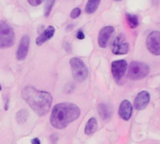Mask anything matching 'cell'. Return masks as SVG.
I'll use <instances>...</instances> for the list:
<instances>
[{"label": "cell", "mask_w": 160, "mask_h": 144, "mask_svg": "<svg viewBox=\"0 0 160 144\" xmlns=\"http://www.w3.org/2000/svg\"><path fill=\"white\" fill-rule=\"evenodd\" d=\"M22 97L39 116L47 114L53 101L52 95L49 92L39 91L31 86L22 90Z\"/></svg>", "instance_id": "cell-1"}, {"label": "cell", "mask_w": 160, "mask_h": 144, "mask_svg": "<svg viewBox=\"0 0 160 144\" xmlns=\"http://www.w3.org/2000/svg\"><path fill=\"white\" fill-rule=\"evenodd\" d=\"M80 116L79 107L72 103H60L54 107L50 122L54 128L63 129Z\"/></svg>", "instance_id": "cell-2"}, {"label": "cell", "mask_w": 160, "mask_h": 144, "mask_svg": "<svg viewBox=\"0 0 160 144\" xmlns=\"http://www.w3.org/2000/svg\"><path fill=\"white\" fill-rule=\"evenodd\" d=\"M70 65L73 78L78 82H83L87 79L89 71L84 63V61L79 57H72L70 60Z\"/></svg>", "instance_id": "cell-3"}, {"label": "cell", "mask_w": 160, "mask_h": 144, "mask_svg": "<svg viewBox=\"0 0 160 144\" xmlns=\"http://www.w3.org/2000/svg\"><path fill=\"white\" fill-rule=\"evenodd\" d=\"M14 31L12 27L6 22L0 23V48L5 49L14 44Z\"/></svg>", "instance_id": "cell-4"}, {"label": "cell", "mask_w": 160, "mask_h": 144, "mask_svg": "<svg viewBox=\"0 0 160 144\" xmlns=\"http://www.w3.org/2000/svg\"><path fill=\"white\" fill-rule=\"evenodd\" d=\"M149 74V67L147 64L138 61H133L129 65L128 77L133 80H139L147 77Z\"/></svg>", "instance_id": "cell-5"}, {"label": "cell", "mask_w": 160, "mask_h": 144, "mask_svg": "<svg viewBox=\"0 0 160 144\" xmlns=\"http://www.w3.org/2000/svg\"><path fill=\"white\" fill-rule=\"evenodd\" d=\"M146 47L152 55H160V31H152L148 35L146 39Z\"/></svg>", "instance_id": "cell-6"}, {"label": "cell", "mask_w": 160, "mask_h": 144, "mask_svg": "<svg viewBox=\"0 0 160 144\" xmlns=\"http://www.w3.org/2000/svg\"><path fill=\"white\" fill-rule=\"evenodd\" d=\"M111 51L115 55H125L129 51V43L123 34L118 35L111 44Z\"/></svg>", "instance_id": "cell-7"}, {"label": "cell", "mask_w": 160, "mask_h": 144, "mask_svg": "<svg viewBox=\"0 0 160 144\" xmlns=\"http://www.w3.org/2000/svg\"><path fill=\"white\" fill-rule=\"evenodd\" d=\"M127 62L123 59L121 60H115L111 64V72H112V76L115 80L119 81L124 76L125 72L127 70Z\"/></svg>", "instance_id": "cell-8"}, {"label": "cell", "mask_w": 160, "mask_h": 144, "mask_svg": "<svg viewBox=\"0 0 160 144\" xmlns=\"http://www.w3.org/2000/svg\"><path fill=\"white\" fill-rule=\"evenodd\" d=\"M114 33V27L111 26H108L103 27L98 35V44L101 48H106L108 46V43Z\"/></svg>", "instance_id": "cell-9"}, {"label": "cell", "mask_w": 160, "mask_h": 144, "mask_svg": "<svg viewBox=\"0 0 160 144\" xmlns=\"http://www.w3.org/2000/svg\"><path fill=\"white\" fill-rule=\"evenodd\" d=\"M29 43H30L29 37L28 35H25L21 39L18 49H17V52H16V58L18 60H24L27 57L28 52V49H29Z\"/></svg>", "instance_id": "cell-10"}, {"label": "cell", "mask_w": 160, "mask_h": 144, "mask_svg": "<svg viewBox=\"0 0 160 144\" xmlns=\"http://www.w3.org/2000/svg\"><path fill=\"white\" fill-rule=\"evenodd\" d=\"M149 102H150V93L146 91H142L135 98L134 107L137 110H143L147 107Z\"/></svg>", "instance_id": "cell-11"}, {"label": "cell", "mask_w": 160, "mask_h": 144, "mask_svg": "<svg viewBox=\"0 0 160 144\" xmlns=\"http://www.w3.org/2000/svg\"><path fill=\"white\" fill-rule=\"evenodd\" d=\"M132 111H133V106L128 100H124L121 103L119 107V116L122 120L129 121L132 116Z\"/></svg>", "instance_id": "cell-12"}, {"label": "cell", "mask_w": 160, "mask_h": 144, "mask_svg": "<svg viewBox=\"0 0 160 144\" xmlns=\"http://www.w3.org/2000/svg\"><path fill=\"white\" fill-rule=\"evenodd\" d=\"M55 31H56V29H55V27H52V26H50V27H48L37 39H36V44L37 45H42L45 42H47V41H49L53 36H54V34H55Z\"/></svg>", "instance_id": "cell-13"}, {"label": "cell", "mask_w": 160, "mask_h": 144, "mask_svg": "<svg viewBox=\"0 0 160 144\" xmlns=\"http://www.w3.org/2000/svg\"><path fill=\"white\" fill-rule=\"evenodd\" d=\"M98 113H99L100 117L102 118V120H104V121L108 120L111 117V110H110L109 107L104 103H102L98 106Z\"/></svg>", "instance_id": "cell-14"}, {"label": "cell", "mask_w": 160, "mask_h": 144, "mask_svg": "<svg viewBox=\"0 0 160 144\" xmlns=\"http://www.w3.org/2000/svg\"><path fill=\"white\" fill-rule=\"evenodd\" d=\"M97 127H98L97 120L95 118H91L88 121V122L86 123V126H85V134H87V135H92L97 130Z\"/></svg>", "instance_id": "cell-15"}, {"label": "cell", "mask_w": 160, "mask_h": 144, "mask_svg": "<svg viewBox=\"0 0 160 144\" xmlns=\"http://www.w3.org/2000/svg\"><path fill=\"white\" fill-rule=\"evenodd\" d=\"M100 2H101V0H88L87 5H86V9H85L86 12L88 14L94 13L98 9Z\"/></svg>", "instance_id": "cell-16"}, {"label": "cell", "mask_w": 160, "mask_h": 144, "mask_svg": "<svg viewBox=\"0 0 160 144\" xmlns=\"http://www.w3.org/2000/svg\"><path fill=\"white\" fill-rule=\"evenodd\" d=\"M15 119H16V122L18 124H24L28 119V111L27 109L19 110L15 116Z\"/></svg>", "instance_id": "cell-17"}, {"label": "cell", "mask_w": 160, "mask_h": 144, "mask_svg": "<svg viewBox=\"0 0 160 144\" xmlns=\"http://www.w3.org/2000/svg\"><path fill=\"white\" fill-rule=\"evenodd\" d=\"M125 18H126V21H127V24L129 25V27L131 28H136L138 26V16L130 14V13H126L125 14Z\"/></svg>", "instance_id": "cell-18"}, {"label": "cell", "mask_w": 160, "mask_h": 144, "mask_svg": "<svg viewBox=\"0 0 160 144\" xmlns=\"http://www.w3.org/2000/svg\"><path fill=\"white\" fill-rule=\"evenodd\" d=\"M54 3H55V0H46V4H45V9H44V16L45 17H48L52 9H53V6H54Z\"/></svg>", "instance_id": "cell-19"}, {"label": "cell", "mask_w": 160, "mask_h": 144, "mask_svg": "<svg viewBox=\"0 0 160 144\" xmlns=\"http://www.w3.org/2000/svg\"><path fill=\"white\" fill-rule=\"evenodd\" d=\"M80 14H81V10H80L79 8H75L71 12V18L76 19L80 16Z\"/></svg>", "instance_id": "cell-20"}, {"label": "cell", "mask_w": 160, "mask_h": 144, "mask_svg": "<svg viewBox=\"0 0 160 144\" xmlns=\"http://www.w3.org/2000/svg\"><path fill=\"white\" fill-rule=\"evenodd\" d=\"M28 2L29 3V5L36 7V6L41 5L43 2V0H28Z\"/></svg>", "instance_id": "cell-21"}, {"label": "cell", "mask_w": 160, "mask_h": 144, "mask_svg": "<svg viewBox=\"0 0 160 144\" xmlns=\"http://www.w3.org/2000/svg\"><path fill=\"white\" fill-rule=\"evenodd\" d=\"M76 38L78 40H83L85 38V35H84V32L82 30H78V32L76 33Z\"/></svg>", "instance_id": "cell-22"}, {"label": "cell", "mask_w": 160, "mask_h": 144, "mask_svg": "<svg viewBox=\"0 0 160 144\" xmlns=\"http://www.w3.org/2000/svg\"><path fill=\"white\" fill-rule=\"evenodd\" d=\"M50 138H51L52 143H56V142L58 141V136H57V134H53V135H51Z\"/></svg>", "instance_id": "cell-23"}, {"label": "cell", "mask_w": 160, "mask_h": 144, "mask_svg": "<svg viewBox=\"0 0 160 144\" xmlns=\"http://www.w3.org/2000/svg\"><path fill=\"white\" fill-rule=\"evenodd\" d=\"M31 144H41V140L38 137L32 138L31 139Z\"/></svg>", "instance_id": "cell-24"}, {"label": "cell", "mask_w": 160, "mask_h": 144, "mask_svg": "<svg viewBox=\"0 0 160 144\" xmlns=\"http://www.w3.org/2000/svg\"><path fill=\"white\" fill-rule=\"evenodd\" d=\"M114 1H117V2H120V1H122V0H114Z\"/></svg>", "instance_id": "cell-25"}, {"label": "cell", "mask_w": 160, "mask_h": 144, "mask_svg": "<svg viewBox=\"0 0 160 144\" xmlns=\"http://www.w3.org/2000/svg\"><path fill=\"white\" fill-rule=\"evenodd\" d=\"M2 90V87H1V84H0V91H1Z\"/></svg>", "instance_id": "cell-26"}]
</instances>
